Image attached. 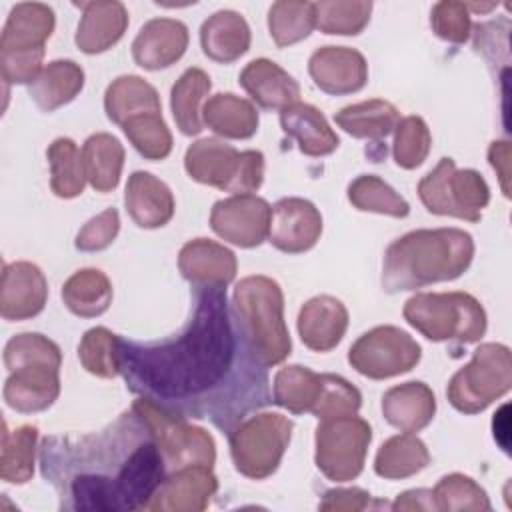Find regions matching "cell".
Returning <instances> with one entry per match:
<instances>
[{
	"label": "cell",
	"mask_w": 512,
	"mask_h": 512,
	"mask_svg": "<svg viewBox=\"0 0 512 512\" xmlns=\"http://www.w3.org/2000/svg\"><path fill=\"white\" fill-rule=\"evenodd\" d=\"M118 366L130 392L220 428H232L248 410L272 402L266 370L246 350L226 288H196L194 312L170 340L120 338Z\"/></svg>",
	"instance_id": "cell-1"
},
{
	"label": "cell",
	"mask_w": 512,
	"mask_h": 512,
	"mask_svg": "<svg viewBox=\"0 0 512 512\" xmlns=\"http://www.w3.org/2000/svg\"><path fill=\"white\" fill-rule=\"evenodd\" d=\"M40 468L60 506L80 512L144 510L168 474L150 428L132 408L100 432L44 438Z\"/></svg>",
	"instance_id": "cell-2"
},
{
	"label": "cell",
	"mask_w": 512,
	"mask_h": 512,
	"mask_svg": "<svg viewBox=\"0 0 512 512\" xmlns=\"http://www.w3.org/2000/svg\"><path fill=\"white\" fill-rule=\"evenodd\" d=\"M474 240L460 228H420L396 238L384 252L382 288L388 294L460 278L472 264Z\"/></svg>",
	"instance_id": "cell-3"
},
{
	"label": "cell",
	"mask_w": 512,
	"mask_h": 512,
	"mask_svg": "<svg viewBox=\"0 0 512 512\" xmlns=\"http://www.w3.org/2000/svg\"><path fill=\"white\" fill-rule=\"evenodd\" d=\"M232 314L252 360L266 368L282 364L292 352L284 322V294L276 280L256 274L242 278L232 294Z\"/></svg>",
	"instance_id": "cell-4"
},
{
	"label": "cell",
	"mask_w": 512,
	"mask_h": 512,
	"mask_svg": "<svg viewBox=\"0 0 512 512\" xmlns=\"http://www.w3.org/2000/svg\"><path fill=\"white\" fill-rule=\"evenodd\" d=\"M4 402L20 414L48 410L60 396V346L40 332H22L4 346Z\"/></svg>",
	"instance_id": "cell-5"
},
{
	"label": "cell",
	"mask_w": 512,
	"mask_h": 512,
	"mask_svg": "<svg viewBox=\"0 0 512 512\" xmlns=\"http://www.w3.org/2000/svg\"><path fill=\"white\" fill-rule=\"evenodd\" d=\"M404 320L432 342L472 344L486 334V310L468 292H420L402 308Z\"/></svg>",
	"instance_id": "cell-6"
},
{
	"label": "cell",
	"mask_w": 512,
	"mask_h": 512,
	"mask_svg": "<svg viewBox=\"0 0 512 512\" xmlns=\"http://www.w3.org/2000/svg\"><path fill=\"white\" fill-rule=\"evenodd\" d=\"M512 388V354L506 344H480L466 366L448 382L446 396L462 414L484 412Z\"/></svg>",
	"instance_id": "cell-7"
},
{
	"label": "cell",
	"mask_w": 512,
	"mask_h": 512,
	"mask_svg": "<svg viewBox=\"0 0 512 512\" xmlns=\"http://www.w3.org/2000/svg\"><path fill=\"white\" fill-rule=\"evenodd\" d=\"M292 430V420L280 412H256L240 420L230 430L234 468L250 480L272 476L288 450Z\"/></svg>",
	"instance_id": "cell-8"
},
{
	"label": "cell",
	"mask_w": 512,
	"mask_h": 512,
	"mask_svg": "<svg viewBox=\"0 0 512 512\" xmlns=\"http://www.w3.org/2000/svg\"><path fill=\"white\" fill-rule=\"evenodd\" d=\"M132 410L150 428L168 472L184 466H214L216 442L206 428L190 424L184 416L170 412L144 396H138L132 402Z\"/></svg>",
	"instance_id": "cell-9"
},
{
	"label": "cell",
	"mask_w": 512,
	"mask_h": 512,
	"mask_svg": "<svg viewBox=\"0 0 512 512\" xmlns=\"http://www.w3.org/2000/svg\"><path fill=\"white\" fill-rule=\"evenodd\" d=\"M418 198L430 214L480 222L490 202V188L478 170H458L456 162L444 156L418 182Z\"/></svg>",
	"instance_id": "cell-10"
},
{
	"label": "cell",
	"mask_w": 512,
	"mask_h": 512,
	"mask_svg": "<svg viewBox=\"0 0 512 512\" xmlns=\"http://www.w3.org/2000/svg\"><path fill=\"white\" fill-rule=\"evenodd\" d=\"M370 442L372 428L364 418H324L314 434L316 468L332 482H350L362 474Z\"/></svg>",
	"instance_id": "cell-11"
},
{
	"label": "cell",
	"mask_w": 512,
	"mask_h": 512,
	"mask_svg": "<svg viewBox=\"0 0 512 512\" xmlns=\"http://www.w3.org/2000/svg\"><path fill=\"white\" fill-rule=\"evenodd\" d=\"M420 358V344L408 332L390 324L364 332L348 350L350 366L370 380L406 374L416 368Z\"/></svg>",
	"instance_id": "cell-12"
},
{
	"label": "cell",
	"mask_w": 512,
	"mask_h": 512,
	"mask_svg": "<svg viewBox=\"0 0 512 512\" xmlns=\"http://www.w3.org/2000/svg\"><path fill=\"white\" fill-rule=\"evenodd\" d=\"M272 206L254 194H236L214 202L210 228L224 242L238 248H256L268 240Z\"/></svg>",
	"instance_id": "cell-13"
},
{
	"label": "cell",
	"mask_w": 512,
	"mask_h": 512,
	"mask_svg": "<svg viewBox=\"0 0 512 512\" xmlns=\"http://www.w3.org/2000/svg\"><path fill=\"white\" fill-rule=\"evenodd\" d=\"M322 234V214L306 198L290 196L272 206L268 242L286 254H302L316 246Z\"/></svg>",
	"instance_id": "cell-14"
},
{
	"label": "cell",
	"mask_w": 512,
	"mask_h": 512,
	"mask_svg": "<svg viewBox=\"0 0 512 512\" xmlns=\"http://www.w3.org/2000/svg\"><path fill=\"white\" fill-rule=\"evenodd\" d=\"M218 490L210 466H184L166 474L144 510L152 512H202Z\"/></svg>",
	"instance_id": "cell-15"
},
{
	"label": "cell",
	"mask_w": 512,
	"mask_h": 512,
	"mask_svg": "<svg viewBox=\"0 0 512 512\" xmlns=\"http://www.w3.org/2000/svg\"><path fill=\"white\" fill-rule=\"evenodd\" d=\"M308 74L316 88L330 96L360 92L368 82V62L348 46H322L308 60Z\"/></svg>",
	"instance_id": "cell-16"
},
{
	"label": "cell",
	"mask_w": 512,
	"mask_h": 512,
	"mask_svg": "<svg viewBox=\"0 0 512 512\" xmlns=\"http://www.w3.org/2000/svg\"><path fill=\"white\" fill-rule=\"evenodd\" d=\"M48 300V280L44 272L26 260L4 264L0 286V314L8 322L38 316Z\"/></svg>",
	"instance_id": "cell-17"
},
{
	"label": "cell",
	"mask_w": 512,
	"mask_h": 512,
	"mask_svg": "<svg viewBox=\"0 0 512 512\" xmlns=\"http://www.w3.org/2000/svg\"><path fill=\"white\" fill-rule=\"evenodd\" d=\"M184 168L194 182L214 186L234 196L242 168V152L220 138H200L188 146Z\"/></svg>",
	"instance_id": "cell-18"
},
{
	"label": "cell",
	"mask_w": 512,
	"mask_h": 512,
	"mask_svg": "<svg viewBox=\"0 0 512 512\" xmlns=\"http://www.w3.org/2000/svg\"><path fill=\"white\" fill-rule=\"evenodd\" d=\"M178 270L194 288H226L236 278L238 262L224 244L194 238L180 248Z\"/></svg>",
	"instance_id": "cell-19"
},
{
	"label": "cell",
	"mask_w": 512,
	"mask_h": 512,
	"mask_svg": "<svg viewBox=\"0 0 512 512\" xmlns=\"http://www.w3.org/2000/svg\"><path fill=\"white\" fill-rule=\"evenodd\" d=\"M188 28L176 18L148 20L132 42V58L144 70H164L176 64L188 48Z\"/></svg>",
	"instance_id": "cell-20"
},
{
	"label": "cell",
	"mask_w": 512,
	"mask_h": 512,
	"mask_svg": "<svg viewBox=\"0 0 512 512\" xmlns=\"http://www.w3.org/2000/svg\"><path fill=\"white\" fill-rule=\"evenodd\" d=\"M296 326L306 348L330 352L348 330V310L338 298L320 294L302 304Z\"/></svg>",
	"instance_id": "cell-21"
},
{
	"label": "cell",
	"mask_w": 512,
	"mask_h": 512,
	"mask_svg": "<svg viewBox=\"0 0 512 512\" xmlns=\"http://www.w3.org/2000/svg\"><path fill=\"white\" fill-rule=\"evenodd\" d=\"M240 86L262 110L282 112L300 102V84L280 64L268 58L248 62L240 76Z\"/></svg>",
	"instance_id": "cell-22"
},
{
	"label": "cell",
	"mask_w": 512,
	"mask_h": 512,
	"mask_svg": "<svg viewBox=\"0 0 512 512\" xmlns=\"http://www.w3.org/2000/svg\"><path fill=\"white\" fill-rule=\"evenodd\" d=\"M74 6L82 8L74 42L84 54H102L122 40L128 28V10L122 2L96 0Z\"/></svg>",
	"instance_id": "cell-23"
},
{
	"label": "cell",
	"mask_w": 512,
	"mask_h": 512,
	"mask_svg": "<svg viewBox=\"0 0 512 512\" xmlns=\"http://www.w3.org/2000/svg\"><path fill=\"white\" fill-rule=\"evenodd\" d=\"M124 206L132 222L146 230L166 226L176 208L174 194L168 184L144 170H136L128 176Z\"/></svg>",
	"instance_id": "cell-24"
},
{
	"label": "cell",
	"mask_w": 512,
	"mask_h": 512,
	"mask_svg": "<svg viewBox=\"0 0 512 512\" xmlns=\"http://www.w3.org/2000/svg\"><path fill=\"white\" fill-rule=\"evenodd\" d=\"M56 26L54 10L42 2H18L8 12L0 36V52L46 50Z\"/></svg>",
	"instance_id": "cell-25"
},
{
	"label": "cell",
	"mask_w": 512,
	"mask_h": 512,
	"mask_svg": "<svg viewBox=\"0 0 512 512\" xmlns=\"http://www.w3.org/2000/svg\"><path fill=\"white\" fill-rule=\"evenodd\" d=\"M436 414V396L420 380L392 386L382 396L384 420L400 432H420Z\"/></svg>",
	"instance_id": "cell-26"
},
{
	"label": "cell",
	"mask_w": 512,
	"mask_h": 512,
	"mask_svg": "<svg viewBox=\"0 0 512 512\" xmlns=\"http://www.w3.org/2000/svg\"><path fill=\"white\" fill-rule=\"evenodd\" d=\"M250 42V26L236 10H218L200 26L202 52L218 64L236 62L250 50Z\"/></svg>",
	"instance_id": "cell-27"
},
{
	"label": "cell",
	"mask_w": 512,
	"mask_h": 512,
	"mask_svg": "<svg viewBox=\"0 0 512 512\" xmlns=\"http://www.w3.org/2000/svg\"><path fill=\"white\" fill-rule=\"evenodd\" d=\"M282 132L298 144L306 156L320 158L332 154L340 146L338 134L328 124L326 116L312 104L296 102L280 112Z\"/></svg>",
	"instance_id": "cell-28"
},
{
	"label": "cell",
	"mask_w": 512,
	"mask_h": 512,
	"mask_svg": "<svg viewBox=\"0 0 512 512\" xmlns=\"http://www.w3.org/2000/svg\"><path fill=\"white\" fill-rule=\"evenodd\" d=\"M202 122L228 140H248L258 132L256 106L232 92H218L202 106Z\"/></svg>",
	"instance_id": "cell-29"
},
{
	"label": "cell",
	"mask_w": 512,
	"mask_h": 512,
	"mask_svg": "<svg viewBox=\"0 0 512 512\" xmlns=\"http://www.w3.org/2000/svg\"><path fill=\"white\" fill-rule=\"evenodd\" d=\"M84 88V70L74 60H52L28 86V96L42 112H54L72 102Z\"/></svg>",
	"instance_id": "cell-30"
},
{
	"label": "cell",
	"mask_w": 512,
	"mask_h": 512,
	"mask_svg": "<svg viewBox=\"0 0 512 512\" xmlns=\"http://www.w3.org/2000/svg\"><path fill=\"white\" fill-rule=\"evenodd\" d=\"M334 122L352 138L380 144V140L394 132L400 122V112L392 102L372 98L344 106L334 114Z\"/></svg>",
	"instance_id": "cell-31"
},
{
	"label": "cell",
	"mask_w": 512,
	"mask_h": 512,
	"mask_svg": "<svg viewBox=\"0 0 512 512\" xmlns=\"http://www.w3.org/2000/svg\"><path fill=\"white\" fill-rule=\"evenodd\" d=\"M104 110L110 122L122 126L144 112H162L158 90L142 76L124 74L112 80L104 92Z\"/></svg>",
	"instance_id": "cell-32"
},
{
	"label": "cell",
	"mask_w": 512,
	"mask_h": 512,
	"mask_svg": "<svg viewBox=\"0 0 512 512\" xmlns=\"http://www.w3.org/2000/svg\"><path fill=\"white\" fill-rule=\"evenodd\" d=\"M210 88V76L196 66L184 70L174 82L170 90V108L174 122L184 136H196L202 132V106Z\"/></svg>",
	"instance_id": "cell-33"
},
{
	"label": "cell",
	"mask_w": 512,
	"mask_h": 512,
	"mask_svg": "<svg viewBox=\"0 0 512 512\" xmlns=\"http://www.w3.org/2000/svg\"><path fill=\"white\" fill-rule=\"evenodd\" d=\"M82 162L88 184L96 192H112L122 176L124 146L116 136L96 132L82 146Z\"/></svg>",
	"instance_id": "cell-34"
},
{
	"label": "cell",
	"mask_w": 512,
	"mask_h": 512,
	"mask_svg": "<svg viewBox=\"0 0 512 512\" xmlns=\"http://www.w3.org/2000/svg\"><path fill=\"white\" fill-rule=\"evenodd\" d=\"M112 282L98 268L76 270L62 286L64 306L80 318H96L112 304Z\"/></svg>",
	"instance_id": "cell-35"
},
{
	"label": "cell",
	"mask_w": 512,
	"mask_h": 512,
	"mask_svg": "<svg viewBox=\"0 0 512 512\" xmlns=\"http://www.w3.org/2000/svg\"><path fill=\"white\" fill-rule=\"evenodd\" d=\"M430 464L426 444L412 432L388 438L376 452L374 472L384 480H404Z\"/></svg>",
	"instance_id": "cell-36"
},
{
	"label": "cell",
	"mask_w": 512,
	"mask_h": 512,
	"mask_svg": "<svg viewBox=\"0 0 512 512\" xmlns=\"http://www.w3.org/2000/svg\"><path fill=\"white\" fill-rule=\"evenodd\" d=\"M322 394V374L302 366L290 364L276 372L272 382V402L292 414L314 410Z\"/></svg>",
	"instance_id": "cell-37"
},
{
	"label": "cell",
	"mask_w": 512,
	"mask_h": 512,
	"mask_svg": "<svg viewBox=\"0 0 512 512\" xmlns=\"http://www.w3.org/2000/svg\"><path fill=\"white\" fill-rule=\"evenodd\" d=\"M38 428L22 424L14 430L4 422L0 450V478L8 484H26L34 474Z\"/></svg>",
	"instance_id": "cell-38"
},
{
	"label": "cell",
	"mask_w": 512,
	"mask_h": 512,
	"mask_svg": "<svg viewBox=\"0 0 512 512\" xmlns=\"http://www.w3.org/2000/svg\"><path fill=\"white\" fill-rule=\"evenodd\" d=\"M46 158L50 164V188L58 198L70 200L84 192L86 170L82 162V152L72 138H56L48 150Z\"/></svg>",
	"instance_id": "cell-39"
},
{
	"label": "cell",
	"mask_w": 512,
	"mask_h": 512,
	"mask_svg": "<svg viewBox=\"0 0 512 512\" xmlns=\"http://www.w3.org/2000/svg\"><path fill=\"white\" fill-rule=\"evenodd\" d=\"M346 196L360 212H374L392 218H406L410 214V204L376 174L356 176L348 184Z\"/></svg>",
	"instance_id": "cell-40"
},
{
	"label": "cell",
	"mask_w": 512,
	"mask_h": 512,
	"mask_svg": "<svg viewBox=\"0 0 512 512\" xmlns=\"http://www.w3.org/2000/svg\"><path fill=\"white\" fill-rule=\"evenodd\" d=\"M316 28L314 2L278 0L268 10V30L278 48L302 42Z\"/></svg>",
	"instance_id": "cell-41"
},
{
	"label": "cell",
	"mask_w": 512,
	"mask_h": 512,
	"mask_svg": "<svg viewBox=\"0 0 512 512\" xmlns=\"http://www.w3.org/2000/svg\"><path fill=\"white\" fill-rule=\"evenodd\" d=\"M432 500L434 508L442 512H486L492 508L486 490L460 472L442 476L432 490Z\"/></svg>",
	"instance_id": "cell-42"
},
{
	"label": "cell",
	"mask_w": 512,
	"mask_h": 512,
	"mask_svg": "<svg viewBox=\"0 0 512 512\" xmlns=\"http://www.w3.org/2000/svg\"><path fill=\"white\" fill-rule=\"evenodd\" d=\"M120 128L142 158L164 160L170 156L174 142L162 112H144L132 116Z\"/></svg>",
	"instance_id": "cell-43"
},
{
	"label": "cell",
	"mask_w": 512,
	"mask_h": 512,
	"mask_svg": "<svg viewBox=\"0 0 512 512\" xmlns=\"http://www.w3.org/2000/svg\"><path fill=\"white\" fill-rule=\"evenodd\" d=\"M372 6L374 4L370 0L314 2L316 28H320L324 34L356 36L368 26Z\"/></svg>",
	"instance_id": "cell-44"
},
{
	"label": "cell",
	"mask_w": 512,
	"mask_h": 512,
	"mask_svg": "<svg viewBox=\"0 0 512 512\" xmlns=\"http://www.w3.org/2000/svg\"><path fill=\"white\" fill-rule=\"evenodd\" d=\"M118 350L120 336L104 326H96L84 332L78 344V358L86 372L98 378H116L120 374Z\"/></svg>",
	"instance_id": "cell-45"
},
{
	"label": "cell",
	"mask_w": 512,
	"mask_h": 512,
	"mask_svg": "<svg viewBox=\"0 0 512 512\" xmlns=\"http://www.w3.org/2000/svg\"><path fill=\"white\" fill-rule=\"evenodd\" d=\"M432 148V134L424 118L406 116L394 128L392 156L396 166L404 170H414L428 158Z\"/></svg>",
	"instance_id": "cell-46"
},
{
	"label": "cell",
	"mask_w": 512,
	"mask_h": 512,
	"mask_svg": "<svg viewBox=\"0 0 512 512\" xmlns=\"http://www.w3.org/2000/svg\"><path fill=\"white\" fill-rule=\"evenodd\" d=\"M362 406L360 390L338 374H322V394L312 414L318 420L356 414Z\"/></svg>",
	"instance_id": "cell-47"
},
{
	"label": "cell",
	"mask_w": 512,
	"mask_h": 512,
	"mask_svg": "<svg viewBox=\"0 0 512 512\" xmlns=\"http://www.w3.org/2000/svg\"><path fill=\"white\" fill-rule=\"evenodd\" d=\"M432 32L450 44H464L472 34V20L466 2L442 0L430 10Z\"/></svg>",
	"instance_id": "cell-48"
},
{
	"label": "cell",
	"mask_w": 512,
	"mask_h": 512,
	"mask_svg": "<svg viewBox=\"0 0 512 512\" xmlns=\"http://www.w3.org/2000/svg\"><path fill=\"white\" fill-rule=\"evenodd\" d=\"M120 232V214L116 208H106L90 218L76 234L74 246L80 252H100L108 248Z\"/></svg>",
	"instance_id": "cell-49"
},
{
	"label": "cell",
	"mask_w": 512,
	"mask_h": 512,
	"mask_svg": "<svg viewBox=\"0 0 512 512\" xmlns=\"http://www.w3.org/2000/svg\"><path fill=\"white\" fill-rule=\"evenodd\" d=\"M46 50L0 52V72L6 84H32L42 72Z\"/></svg>",
	"instance_id": "cell-50"
},
{
	"label": "cell",
	"mask_w": 512,
	"mask_h": 512,
	"mask_svg": "<svg viewBox=\"0 0 512 512\" xmlns=\"http://www.w3.org/2000/svg\"><path fill=\"white\" fill-rule=\"evenodd\" d=\"M370 502L372 496L364 488H334L324 494L318 508L324 512H360L370 508Z\"/></svg>",
	"instance_id": "cell-51"
},
{
	"label": "cell",
	"mask_w": 512,
	"mask_h": 512,
	"mask_svg": "<svg viewBox=\"0 0 512 512\" xmlns=\"http://www.w3.org/2000/svg\"><path fill=\"white\" fill-rule=\"evenodd\" d=\"M488 162L496 170L502 194L510 198V142L506 140H494L488 148Z\"/></svg>",
	"instance_id": "cell-52"
},
{
	"label": "cell",
	"mask_w": 512,
	"mask_h": 512,
	"mask_svg": "<svg viewBox=\"0 0 512 512\" xmlns=\"http://www.w3.org/2000/svg\"><path fill=\"white\" fill-rule=\"evenodd\" d=\"M392 510H436L432 500V490H426V488L406 490L396 498V502L392 504Z\"/></svg>",
	"instance_id": "cell-53"
},
{
	"label": "cell",
	"mask_w": 512,
	"mask_h": 512,
	"mask_svg": "<svg viewBox=\"0 0 512 512\" xmlns=\"http://www.w3.org/2000/svg\"><path fill=\"white\" fill-rule=\"evenodd\" d=\"M466 8H468V12H490V10H494L496 8V4L494 2H488V4H476V2H470V4H466Z\"/></svg>",
	"instance_id": "cell-54"
}]
</instances>
